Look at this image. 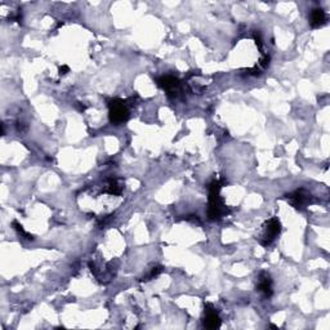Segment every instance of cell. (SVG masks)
I'll return each instance as SVG.
<instances>
[{
  "mask_svg": "<svg viewBox=\"0 0 330 330\" xmlns=\"http://www.w3.org/2000/svg\"><path fill=\"white\" fill-rule=\"evenodd\" d=\"M222 188L221 181H213L209 186V208H208V217L212 221H217L227 213V209L224 208L223 199L219 195V191Z\"/></svg>",
  "mask_w": 330,
  "mask_h": 330,
  "instance_id": "obj_1",
  "label": "cell"
},
{
  "mask_svg": "<svg viewBox=\"0 0 330 330\" xmlns=\"http://www.w3.org/2000/svg\"><path fill=\"white\" fill-rule=\"evenodd\" d=\"M109 109L110 121H111L112 124H115V125L123 124L124 121L129 119V110H128L125 101L119 100V98L111 100L109 104Z\"/></svg>",
  "mask_w": 330,
  "mask_h": 330,
  "instance_id": "obj_2",
  "label": "cell"
},
{
  "mask_svg": "<svg viewBox=\"0 0 330 330\" xmlns=\"http://www.w3.org/2000/svg\"><path fill=\"white\" fill-rule=\"evenodd\" d=\"M281 232V223L277 218H271L270 221H267L263 226V231H262L261 236L258 238L259 243L263 247H268L272 244V241L277 238V235H280Z\"/></svg>",
  "mask_w": 330,
  "mask_h": 330,
  "instance_id": "obj_3",
  "label": "cell"
},
{
  "mask_svg": "<svg viewBox=\"0 0 330 330\" xmlns=\"http://www.w3.org/2000/svg\"><path fill=\"white\" fill-rule=\"evenodd\" d=\"M158 85L164 92L167 93L168 97L177 98L182 93V83L179 79L174 78L172 75H164L158 79Z\"/></svg>",
  "mask_w": 330,
  "mask_h": 330,
  "instance_id": "obj_4",
  "label": "cell"
},
{
  "mask_svg": "<svg viewBox=\"0 0 330 330\" xmlns=\"http://www.w3.org/2000/svg\"><path fill=\"white\" fill-rule=\"evenodd\" d=\"M285 196H287L290 204L293 205L294 208H297V209H302V208L306 207L311 201V198H312L307 190L304 188H299L297 191H294V193L288 194Z\"/></svg>",
  "mask_w": 330,
  "mask_h": 330,
  "instance_id": "obj_5",
  "label": "cell"
},
{
  "mask_svg": "<svg viewBox=\"0 0 330 330\" xmlns=\"http://www.w3.org/2000/svg\"><path fill=\"white\" fill-rule=\"evenodd\" d=\"M257 290L264 298H271L272 297V278L267 272H261L258 277V284H257Z\"/></svg>",
  "mask_w": 330,
  "mask_h": 330,
  "instance_id": "obj_6",
  "label": "cell"
},
{
  "mask_svg": "<svg viewBox=\"0 0 330 330\" xmlns=\"http://www.w3.org/2000/svg\"><path fill=\"white\" fill-rule=\"evenodd\" d=\"M204 326L208 327V329H217V327L221 326V317H219V315L212 304L205 306Z\"/></svg>",
  "mask_w": 330,
  "mask_h": 330,
  "instance_id": "obj_7",
  "label": "cell"
},
{
  "mask_svg": "<svg viewBox=\"0 0 330 330\" xmlns=\"http://www.w3.org/2000/svg\"><path fill=\"white\" fill-rule=\"evenodd\" d=\"M326 23V13L321 8H316L311 12L310 15V25L313 29L321 27Z\"/></svg>",
  "mask_w": 330,
  "mask_h": 330,
  "instance_id": "obj_8",
  "label": "cell"
},
{
  "mask_svg": "<svg viewBox=\"0 0 330 330\" xmlns=\"http://www.w3.org/2000/svg\"><path fill=\"white\" fill-rule=\"evenodd\" d=\"M121 191H123V184L120 183L119 179H109L106 186H105V193L110 194V195L119 196L121 194Z\"/></svg>",
  "mask_w": 330,
  "mask_h": 330,
  "instance_id": "obj_9",
  "label": "cell"
},
{
  "mask_svg": "<svg viewBox=\"0 0 330 330\" xmlns=\"http://www.w3.org/2000/svg\"><path fill=\"white\" fill-rule=\"evenodd\" d=\"M161 272H163V267H161V266H154V267L151 268V271H150L146 276H144V277L141 278V281H149V280H151V278H155L156 276Z\"/></svg>",
  "mask_w": 330,
  "mask_h": 330,
  "instance_id": "obj_10",
  "label": "cell"
},
{
  "mask_svg": "<svg viewBox=\"0 0 330 330\" xmlns=\"http://www.w3.org/2000/svg\"><path fill=\"white\" fill-rule=\"evenodd\" d=\"M12 226H13V228H15V230L17 231V232L20 233L21 236H23V238L27 239V240H34V236L30 235L29 232H26V231L23 230V227L21 226V224L18 223L17 221H13V223H12Z\"/></svg>",
  "mask_w": 330,
  "mask_h": 330,
  "instance_id": "obj_11",
  "label": "cell"
},
{
  "mask_svg": "<svg viewBox=\"0 0 330 330\" xmlns=\"http://www.w3.org/2000/svg\"><path fill=\"white\" fill-rule=\"evenodd\" d=\"M69 72V67L66 66V65H63L62 67H60V75H65Z\"/></svg>",
  "mask_w": 330,
  "mask_h": 330,
  "instance_id": "obj_12",
  "label": "cell"
}]
</instances>
